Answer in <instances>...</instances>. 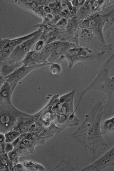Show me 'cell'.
I'll return each mask as SVG.
<instances>
[{
    "label": "cell",
    "mask_w": 114,
    "mask_h": 171,
    "mask_svg": "<svg viewBox=\"0 0 114 171\" xmlns=\"http://www.w3.org/2000/svg\"><path fill=\"white\" fill-rule=\"evenodd\" d=\"M79 25L83 28L91 30L102 42L106 43L103 34L102 24L99 12L92 14L79 20Z\"/></svg>",
    "instance_id": "5"
},
{
    "label": "cell",
    "mask_w": 114,
    "mask_h": 171,
    "mask_svg": "<svg viewBox=\"0 0 114 171\" xmlns=\"http://www.w3.org/2000/svg\"><path fill=\"white\" fill-rule=\"evenodd\" d=\"M8 137L10 141L13 140L14 138V135L12 134H10L8 135Z\"/></svg>",
    "instance_id": "28"
},
{
    "label": "cell",
    "mask_w": 114,
    "mask_h": 171,
    "mask_svg": "<svg viewBox=\"0 0 114 171\" xmlns=\"http://www.w3.org/2000/svg\"><path fill=\"white\" fill-rule=\"evenodd\" d=\"M54 48L53 42L47 44L40 53L38 64L48 62V60L52 54Z\"/></svg>",
    "instance_id": "16"
},
{
    "label": "cell",
    "mask_w": 114,
    "mask_h": 171,
    "mask_svg": "<svg viewBox=\"0 0 114 171\" xmlns=\"http://www.w3.org/2000/svg\"><path fill=\"white\" fill-rule=\"evenodd\" d=\"M46 45L45 42L39 38L34 44L32 50L36 52L40 53Z\"/></svg>",
    "instance_id": "19"
},
{
    "label": "cell",
    "mask_w": 114,
    "mask_h": 171,
    "mask_svg": "<svg viewBox=\"0 0 114 171\" xmlns=\"http://www.w3.org/2000/svg\"><path fill=\"white\" fill-rule=\"evenodd\" d=\"M4 136L2 135H1L0 141L1 142L3 141L4 140Z\"/></svg>",
    "instance_id": "30"
},
{
    "label": "cell",
    "mask_w": 114,
    "mask_h": 171,
    "mask_svg": "<svg viewBox=\"0 0 114 171\" xmlns=\"http://www.w3.org/2000/svg\"><path fill=\"white\" fill-rule=\"evenodd\" d=\"M2 162L3 164H5L6 163L7 161H6V160H5V159H4L2 161Z\"/></svg>",
    "instance_id": "31"
},
{
    "label": "cell",
    "mask_w": 114,
    "mask_h": 171,
    "mask_svg": "<svg viewBox=\"0 0 114 171\" xmlns=\"http://www.w3.org/2000/svg\"><path fill=\"white\" fill-rule=\"evenodd\" d=\"M114 165V146L95 161L82 169L83 171H100Z\"/></svg>",
    "instance_id": "8"
},
{
    "label": "cell",
    "mask_w": 114,
    "mask_h": 171,
    "mask_svg": "<svg viewBox=\"0 0 114 171\" xmlns=\"http://www.w3.org/2000/svg\"><path fill=\"white\" fill-rule=\"evenodd\" d=\"M15 47H7L0 50V62L5 60L9 57Z\"/></svg>",
    "instance_id": "17"
},
{
    "label": "cell",
    "mask_w": 114,
    "mask_h": 171,
    "mask_svg": "<svg viewBox=\"0 0 114 171\" xmlns=\"http://www.w3.org/2000/svg\"><path fill=\"white\" fill-rule=\"evenodd\" d=\"M105 51L98 52L81 46H76L69 49L59 59V62L66 60L70 68L76 63L81 61L98 59Z\"/></svg>",
    "instance_id": "2"
},
{
    "label": "cell",
    "mask_w": 114,
    "mask_h": 171,
    "mask_svg": "<svg viewBox=\"0 0 114 171\" xmlns=\"http://www.w3.org/2000/svg\"><path fill=\"white\" fill-rule=\"evenodd\" d=\"M12 146L11 144H8L5 150L7 152H8L11 150L12 149Z\"/></svg>",
    "instance_id": "26"
},
{
    "label": "cell",
    "mask_w": 114,
    "mask_h": 171,
    "mask_svg": "<svg viewBox=\"0 0 114 171\" xmlns=\"http://www.w3.org/2000/svg\"><path fill=\"white\" fill-rule=\"evenodd\" d=\"M102 107L100 103L96 105L81 126L71 135L84 148L94 154L99 147L107 145L101 131Z\"/></svg>",
    "instance_id": "1"
},
{
    "label": "cell",
    "mask_w": 114,
    "mask_h": 171,
    "mask_svg": "<svg viewBox=\"0 0 114 171\" xmlns=\"http://www.w3.org/2000/svg\"><path fill=\"white\" fill-rule=\"evenodd\" d=\"M68 23V20L64 18H61L55 25L57 29L60 31L64 29Z\"/></svg>",
    "instance_id": "22"
},
{
    "label": "cell",
    "mask_w": 114,
    "mask_h": 171,
    "mask_svg": "<svg viewBox=\"0 0 114 171\" xmlns=\"http://www.w3.org/2000/svg\"><path fill=\"white\" fill-rule=\"evenodd\" d=\"M8 2L26 10L34 14V11L39 6L37 0H7Z\"/></svg>",
    "instance_id": "12"
},
{
    "label": "cell",
    "mask_w": 114,
    "mask_h": 171,
    "mask_svg": "<svg viewBox=\"0 0 114 171\" xmlns=\"http://www.w3.org/2000/svg\"><path fill=\"white\" fill-rule=\"evenodd\" d=\"M61 68L60 66L57 62L52 63L50 66V71L51 74L53 75H56L61 72Z\"/></svg>",
    "instance_id": "20"
},
{
    "label": "cell",
    "mask_w": 114,
    "mask_h": 171,
    "mask_svg": "<svg viewBox=\"0 0 114 171\" xmlns=\"http://www.w3.org/2000/svg\"><path fill=\"white\" fill-rule=\"evenodd\" d=\"M35 27H38L43 31L50 32L58 29L55 25H52L48 24H44L41 23L34 25L33 26Z\"/></svg>",
    "instance_id": "18"
},
{
    "label": "cell",
    "mask_w": 114,
    "mask_h": 171,
    "mask_svg": "<svg viewBox=\"0 0 114 171\" xmlns=\"http://www.w3.org/2000/svg\"><path fill=\"white\" fill-rule=\"evenodd\" d=\"M67 20L66 28L60 31L57 40L72 42L78 47L79 36L82 29L79 25V20L75 16Z\"/></svg>",
    "instance_id": "4"
},
{
    "label": "cell",
    "mask_w": 114,
    "mask_h": 171,
    "mask_svg": "<svg viewBox=\"0 0 114 171\" xmlns=\"http://www.w3.org/2000/svg\"><path fill=\"white\" fill-rule=\"evenodd\" d=\"M102 135L114 136V116L108 119L101 124Z\"/></svg>",
    "instance_id": "15"
},
{
    "label": "cell",
    "mask_w": 114,
    "mask_h": 171,
    "mask_svg": "<svg viewBox=\"0 0 114 171\" xmlns=\"http://www.w3.org/2000/svg\"><path fill=\"white\" fill-rule=\"evenodd\" d=\"M44 9L45 13L48 14H49L52 13V10L50 8L48 5H45L44 6Z\"/></svg>",
    "instance_id": "25"
},
{
    "label": "cell",
    "mask_w": 114,
    "mask_h": 171,
    "mask_svg": "<svg viewBox=\"0 0 114 171\" xmlns=\"http://www.w3.org/2000/svg\"><path fill=\"white\" fill-rule=\"evenodd\" d=\"M22 66V62L8 58L0 62V78L9 75Z\"/></svg>",
    "instance_id": "10"
},
{
    "label": "cell",
    "mask_w": 114,
    "mask_h": 171,
    "mask_svg": "<svg viewBox=\"0 0 114 171\" xmlns=\"http://www.w3.org/2000/svg\"><path fill=\"white\" fill-rule=\"evenodd\" d=\"M50 62L37 64L33 65L19 67L9 75L1 79L7 81L10 85L13 92L16 85L21 80L32 71L45 66L51 65Z\"/></svg>",
    "instance_id": "6"
},
{
    "label": "cell",
    "mask_w": 114,
    "mask_h": 171,
    "mask_svg": "<svg viewBox=\"0 0 114 171\" xmlns=\"http://www.w3.org/2000/svg\"><path fill=\"white\" fill-rule=\"evenodd\" d=\"M42 31H43L41 29H38L36 30L27 35L14 38L10 39L4 48L16 47Z\"/></svg>",
    "instance_id": "13"
},
{
    "label": "cell",
    "mask_w": 114,
    "mask_h": 171,
    "mask_svg": "<svg viewBox=\"0 0 114 171\" xmlns=\"http://www.w3.org/2000/svg\"><path fill=\"white\" fill-rule=\"evenodd\" d=\"M0 89L1 103L9 105L11 104V98L13 91L10 84L7 81L1 80Z\"/></svg>",
    "instance_id": "11"
},
{
    "label": "cell",
    "mask_w": 114,
    "mask_h": 171,
    "mask_svg": "<svg viewBox=\"0 0 114 171\" xmlns=\"http://www.w3.org/2000/svg\"><path fill=\"white\" fill-rule=\"evenodd\" d=\"M20 146L21 148H23L24 147V144H23V143H22L20 144Z\"/></svg>",
    "instance_id": "32"
},
{
    "label": "cell",
    "mask_w": 114,
    "mask_h": 171,
    "mask_svg": "<svg viewBox=\"0 0 114 171\" xmlns=\"http://www.w3.org/2000/svg\"><path fill=\"white\" fill-rule=\"evenodd\" d=\"M43 32L16 46L8 58L22 62L26 54L31 51V48L39 38Z\"/></svg>",
    "instance_id": "7"
},
{
    "label": "cell",
    "mask_w": 114,
    "mask_h": 171,
    "mask_svg": "<svg viewBox=\"0 0 114 171\" xmlns=\"http://www.w3.org/2000/svg\"><path fill=\"white\" fill-rule=\"evenodd\" d=\"M40 53L36 52L32 50L26 54L22 61L23 66H27L39 64Z\"/></svg>",
    "instance_id": "14"
},
{
    "label": "cell",
    "mask_w": 114,
    "mask_h": 171,
    "mask_svg": "<svg viewBox=\"0 0 114 171\" xmlns=\"http://www.w3.org/2000/svg\"><path fill=\"white\" fill-rule=\"evenodd\" d=\"M78 45L98 52L112 50V44L103 43L91 30L83 28L79 36Z\"/></svg>",
    "instance_id": "3"
},
{
    "label": "cell",
    "mask_w": 114,
    "mask_h": 171,
    "mask_svg": "<svg viewBox=\"0 0 114 171\" xmlns=\"http://www.w3.org/2000/svg\"><path fill=\"white\" fill-rule=\"evenodd\" d=\"M0 121L1 122L3 123H4L5 122V117L3 115H2L1 116Z\"/></svg>",
    "instance_id": "27"
},
{
    "label": "cell",
    "mask_w": 114,
    "mask_h": 171,
    "mask_svg": "<svg viewBox=\"0 0 114 171\" xmlns=\"http://www.w3.org/2000/svg\"><path fill=\"white\" fill-rule=\"evenodd\" d=\"M16 153H13L11 155V158L12 159H13L15 158L16 157Z\"/></svg>",
    "instance_id": "29"
},
{
    "label": "cell",
    "mask_w": 114,
    "mask_h": 171,
    "mask_svg": "<svg viewBox=\"0 0 114 171\" xmlns=\"http://www.w3.org/2000/svg\"><path fill=\"white\" fill-rule=\"evenodd\" d=\"M11 38H1L0 40V50L4 48Z\"/></svg>",
    "instance_id": "24"
},
{
    "label": "cell",
    "mask_w": 114,
    "mask_h": 171,
    "mask_svg": "<svg viewBox=\"0 0 114 171\" xmlns=\"http://www.w3.org/2000/svg\"><path fill=\"white\" fill-rule=\"evenodd\" d=\"M53 43L52 52L47 60L51 63L58 62L60 57L69 49L77 46L75 43L67 41L57 40L53 42Z\"/></svg>",
    "instance_id": "9"
},
{
    "label": "cell",
    "mask_w": 114,
    "mask_h": 171,
    "mask_svg": "<svg viewBox=\"0 0 114 171\" xmlns=\"http://www.w3.org/2000/svg\"><path fill=\"white\" fill-rule=\"evenodd\" d=\"M70 1L73 6L78 9L83 4L85 0H72Z\"/></svg>",
    "instance_id": "23"
},
{
    "label": "cell",
    "mask_w": 114,
    "mask_h": 171,
    "mask_svg": "<svg viewBox=\"0 0 114 171\" xmlns=\"http://www.w3.org/2000/svg\"><path fill=\"white\" fill-rule=\"evenodd\" d=\"M34 14L42 19L47 16L44 9V6L39 5L34 11Z\"/></svg>",
    "instance_id": "21"
}]
</instances>
